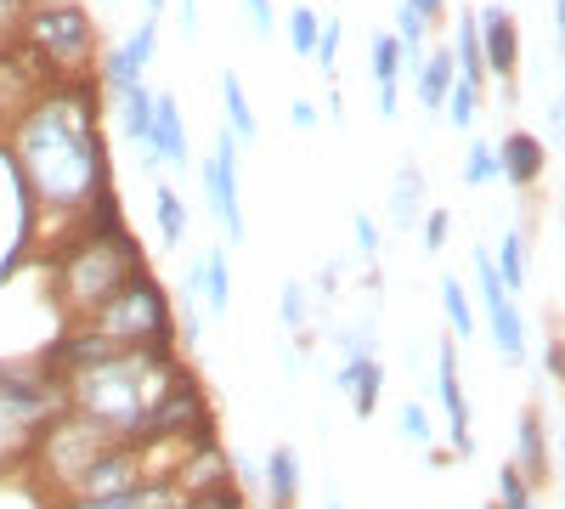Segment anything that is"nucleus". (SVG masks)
Listing matches in <instances>:
<instances>
[{
	"instance_id": "nucleus-31",
	"label": "nucleus",
	"mask_w": 565,
	"mask_h": 509,
	"mask_svg": "<svg viewBox=\"0 0 565 509\" xmlns=\"http://www.w3.org/2000/svg\"><path fill=\"white\" fill-rule=\"evenodd\" d=\"M402 436L413 442V447H430L436 436H430V413H424L418 402H402Z\"/></svg>"
},
{
	"instance_id": "nucleus-1",
	"label": "nucleus",
	"mask_w": 565,
	"mask_h": 509,
	"mask_svg": "<svg viewBox=\"0 0 565 509\" xmlns=\"http://www.w3.org/2000/svg\"><path fill=\"white\" fill-rule=\"evenodd\" d=\"M12 165L34 204L74 215L108 193V148L97 130V91L52 85L12 119Z\"/></svg>"
},
{
	"instance_id": "nucleus-37",
	"label": "nucleus",
	"mask_w": 565,
	"mask_h": 509,
	"mask_svg": "<svg viewBox=\"0 0 565 509\" xmlns=\"http://www.w3.org/2000/svg\"><path fill=\"white\" fill-rule=\"evenodd\" d=\"M289 119H295V130H311V125H317V108H311L306 97H295V103H289Z\"/></svg>"
},
{
	"instance_id": "nucleus-9",
	"label": "nucleus",
	"mask_w": 565,
	"mask_h": 509,
	"mask_svg": "<svg viewBox=\"0 0 565 509\" xmlns=\"http://www.w3.org/2000/svg\"><path fill=\"white\" fill-rule=\"evenodd\" d=\"M436 396H441L447 420H452V447H458V458H469V453H476V436H469V402H463V380H458V346H452V340L441 346Z\"/></svg>"
},
{
	"instance_id": "nucleus-21",
	"label": "nucleus",
	"mask_w": 565,
	"mask_h": 509,
	"mask_svg": "<svg viewBox=\"0 0 565 509\" xmlns=\"http://www.w3.org/2000/svg\"><path fill=\"white\" fill-rule=\"evenodd\" d=\"M514 470H521L532 487L548 481V447H543V420L537 413H521V465Z\"/></svg>"
},
{
	"instance_id": "nucleus-27",
	"label": "nucleus",
	"mask_w": 565,
	"mask_h": 509,
	"mask_svg": "<svg viewBox=\"0 0 565 509\" xmlns=\"http://www.w3.org/2000/svg\"><path fill=\"white\" fill-rule=\"evenodd\" d=\"M463 181H469V188H487V181H498V153H492V142H469V153H463Z\"/></svg>"
},
{
	"instance_id": "nucleus-22",
	"label": "nucleus",
	"mask_w": 565,
	"mask_h": 509,
	"mask_svg": "<svg viewBox=\"0 0 565 509\" xmlns=\"http://www.w3.org/2000/svg\"><path fill=\"white\" fill-rule=\"evenodd\" d=\"M492 266H498V277H503V289H509V295H514V289H526V238H521V233H503Z\"/></svg>"
},
{
	"instance_id": "nucleus-36",
	"label": "nucleus",
	"mask_w": 565,
	"mask_h": 509,
	"mask_svg": "<svg viewBox=\"0 0 565 509\" xmlns=\"http://www.w3.org/2000/svg\"><path fill=\"white\" fill-rule=\"evenodd\" d=\"M29 18V0H0V45H12V34Z\"/></svg>"
},
{
	"instance_id": "nucleus-29",
	"label": "nucleus",
	"mask_w": 565,
	"mask_h": 509,
	"mask_svg": "<svg viewBox=\"0 0 565 509\" xmlns=\"http://www.w3.org/2000/svg\"><path fill=\"white\" fill-rule=\"evenodd\" d=\"M289 45H295V57H311V45H317V12L311 7L289 12Z\"/></svg>"
},
{
	"instance_id": "nucleus-4",
	"label": "nucleus",
	"mask_w": 565,
	"mask_h": 509,
	"mask_svg": "<svg viewBox=\"0 0 565 509\" xmlns=\"http://www.w3.org/2000/svg\"><path fill=\"white\" fill-rule=\"evenodd\" d=\"M199 170H204L210 215L226 226V238L238 244V238L249 233V221H244V193H238V142H232V130H226V125L215 130V153H210Z\"/></svg>"
},
{
	"instance_id": "nucleus-35",
	"label": "nucleus",
	"mask_w": 565,
	"mask_h": 509,
	"mask_svg": "<svg viewBox=\"0 0 565 509\" xmlns=\"http://www.w3.org/2000/svg\"><path fill=\"white\" fill-rule=\"evenodd\" d=\"M306 317H311L306 284H289V289H282V322H289V329H306Z\"/></svg>"
},
{
	"instance_id": "nucleus-11",
	"label": "nucleus",
	"mask_w": 565,
	"mask_h": 509,
	"mask_svg": "<svg viewBox=\"0 0 565 509\" xmlns=\"http://www.w3.org/2000/svg\"><path fill=\"white\" fill-rule=\"evenodd\" d=\"M481 306H487V322H492L498 351H503L509 362H521V357H526V317H521V306H514V295L503 289V295H492V300H481Z\"/></svg>"
},
{
	"instance_id": "nucleus-32",
	"label": "nucleus",
	"mask_w": 565,
	"mask_h": 509,
	"mask_svg": "<svg viewBox=\"0 0 565 509\" xmlns=\"http://www.w3.org/2000/svg\"><path fill=\"white\" fill-rule=\"evenodd\" d=\"M351 233H356V250H362V261H380V221L373 215H351Z\"/></svg>"
},
{
	"instance_id": "nucleus-20",
	"label": "nucleus",
	"mask_w": 565,
	"mask_h": 509,
	"mask_svg": "<svg viewBox=\"0 0 565 509\" xmlns=\"http://www.w3.org/2000/svg\"><path fill=\"white\" fill-rule=\"evenodd\" d=\"M153 215H159V238H164V250H181V244H186V226H193V215H186V199L159 181V188H153Z\"/></svg>"
},
{
	"instance_id": "nucleus-38",
	"label": "nucleus",
	"mask_w": 565,
	"mask_h": 509,
	"mask_svg": "<svg viewBox=\"0 0 565 509\" xmlns=\"http://www.w3.org/2000/svg\"><path fill=\"white\" fill-rule=\"evenodd\" d=\"M199 34V0H181V40Z\"/></svg>"
},
{
	"instance_id": "nucleus-25",
	"label": "nucleus",
	"mask_w": 565,
	"mask_h": 509,
	"mask_svg": "<svg viewBox=\"0 0 565 509\" xmlns=\"http://www.w3.org/2000/svg\"><path fill=\"white\" fill-rule=\"evenodd\" d=\"M340 45H345V23L340 18H322L317 23V45H311V57L322 74H340Z\"/></svg>"
},
{
	"instance_id": "nucleus-42",
	"label": "nucleus",
	"mask_w": 565,
	"mask_h": 509,
	"mask_svg": "<svg viewBox=\"0 0 565 509\" xmlns=\"http://www.w3.org/2000/svg\"><path fill=\"white\" fill-rule=\"evenodd\" d=\"M300 7H311V0H300Z\"/></svg>"
},
{
	"instance_id": "nucleus-26",
	"label": "nucleus",
	"mask_w": 565,
	"mask_h": 509,
	"mask_svg": "<svg viewBox=\"0 0 565 509\" xmlns=\"http://www.w3.org/2000/svg\"><path fill=\"white\" fill-rule=\"evenodd\" d=\"M119 52L136 63V74H148V63H153V52H159V18H141V23H136V34L119 45Z\"/></svg>"
},
{
	"instance_id": "nucleus-13",
	"label": "nucleus",
	"mask_w": 565,
	"mask_h": 509,
	"mask_svg": "<svg viewBox=\"0 0 565 509\" xmlns=\"http://www.w3.org/2000/svg\"><path fill=\"white\" fill-rule=\"evenodd\" d=\"M170 498H175V487H164V481H130L119 492H85L74 509H170Z\"/></svg>"
},
{
	"instance_id": "nucleus-3",
	"label": "nucleus",
	"mask_w": 565,
	"mask_h": 509,
	"mask_svg": "<svg viewBox=\"0 0 565 509\" xmlns=\"http://www.w3.org/2000/svg\"><path fill=\"white\" fill-rule=\"evenodd\" d=\"M23 29H29L34 57L52 74H79L97 57V23H90V12L79 0H45V7H34L23 18Z\"/></svg>"
},
{
	"instance_id": "nucleus-16",
	"label": "nucleus",
	"mask_w": 565,
	"mask_h": 509,
	"mask_svg": "<svg viewBox=\"0 0 565 509\" xmlns=\"http://www.w3.org/2000/svg\"><path fill=\"white\" fill-rule=\"evenodd\" d=\"M266 498H271V509H295L300 503V453L295 447H271V458H266Z\"/></svg>"
},
{
	"instance_id": "nucleus-15",
	"label": "nucleus",
	"mask_w": 565,
	"mask_h": 509,
	"mask_svg": "<svg viewBox=\"0 0 565 509\" xmlns=\"http://www.w3.org/2000/svg\"><path fill=\"white\" fill-rule=\"evenodd\" d=\"M458 79V68H452V52L441 45V52H430L418 68H413V91H418V108L424 114H441V103H447V85Z\"/></svg>"
},
{
	"instance_id": "nucleus-7",
	"label": "nucleus",
	"mask_w": 565,
	"mask_h": 509,
	"mask_svg": "<svg viewBox=\"0 0 565 509\" xmlns=\"http://www.w3.org/2000/svg\"><path fill=\"white\" fill-rule=\"evenodd\" d=\"M148 153L170 170H193V142H186V125H181V103L170 91H153V130H148Z\"/></svg>"
},
{
	"instance_id": "nucleus-41",
	"label": "nucleus",
	"mask_w": 565,
	"mask_h": 509,
	"mask_svg": "<svg viewBox=\"0 0 565 509\" xmlns=\"http://www.w3.org/2000/svg\"><path fill=\"white\" fill-rule=\"evenodd\" d=\"M521 509H537V503H521Z\"/></svg>"
},
{
	"instance_id": "nucleus-24",
	"label": "nucleus",
	"mask_w": 565,
	"mask_h": 509,
	"mask_svg": "<svg viewBox=\"0 0 565 509\" xmlns=\"http://www.w3.org/2000/svg\"><path fill=\"white\" fill-rule=\"evenodd\" d=\"M441 114H447L458 130H476V114H481V91H476V85H463V79H452V85H447V103H441Z\"/></svg>"
},
{
	"instance_id": "nucleus-28",
	"label": "nucleus",
	"mask_w": 565,
	"mask_h": 509,
	"mask_svg": "<svg viewBox=\"0 0 565 509\" xmlns=\"http://www.w3.org/2000/svg\"><path fill=\"white\" fill-rule=\"evenodd\" d=\"M136 79H141V74H136V63L119 52V45H114V52H103V85L114 91V97H119V91H130Z\"/></svg>"
},
{
	"instance_id": "nucleus-30",
	"label": "nucleus",
	"mask_w": 565,
	"mask_h": 509,
	"mask_svg": "<svg viewBox=\"0 0 565 509\" xmlns=\"http://www.w3.org/2000/svg\"><path fill=\"white\" fill-rule=\"evenodd\" d=\"M498 498H503L498 509H521V503H532V481L509 465V470H498Z\"/></svg>"
},
{
	"instance_id": "nucleus-5",
	"label": "nucleus",
	"mask_w": 565,
	"mask_h": 509,
	"mask_svg": "<svg viewBox=\"0 0 565 509\" xmlns=\"http://www.w3.org/2000/svg\"><path fill=\"white\" fill-rule=\"evenodd\" d=\"M476 40H481V63H487V79L498 74L503 85L514 79V68H521V29H514V12L498 7V0H487V7L476 12Z\"/></svg>"
},
{
	"instance_id": "nucleus-6",
	"label": "nucleus",
	"mask_w": 565,
	"mask_h": 509,
	"mask_svg": "<svg viewBox=\"0 0 565 509\" xmlns=\"http://www.w3.org/2000/svg\"><path fill=\"white\" fill-rule=\"evenodd\" d=\"M45 68L34 52H18V45H0V119H18L40 91H45Z\"/></svg>"
},
{
	"instance_id": "nucleus-10",
	"label": "nucleus",
	"mask_w": 565,
	"mask_h": 509,
	"mask_svg": "<svg viewBox=\"0 0 565 509\" xmlns=\"http://www.w3.org/2000/svg\"><path fill=\"white\" fill-rule=\"evenodd\" d=\"M345 396H351V407H356V420H367L373 407H380V385H385V368H380V357H345L340 362V380H334Z\"/></svg>"
},
{
	"instance_id": "nucleus-12",
	"label": "nucleus",
	"mask_w": 565,
	"mask_h": 509,
	"mask_svg": "<svg viewBox=\"0 0 565 509\" xmlns=\"http://www.w3.org/2000/svg\"><path fill=\"white\" fill-rule=\"evenodd\" d=\"M373 91H380V114L385 119H396V85H402V45H396V34H373Z\"/></svg>"
},
{
	"instance_id": "nucleus-19",
	"label": "nucleus",
	"mask_w": 565,
	"mask_h": 509,
	"mask_svg": "<svg viewBox=\"0 0 565 509\" xmlns=\"http://www.w3.org/2000/svg\"><path fill=\"white\" fill-rule=\"evenodd\" d=\"M199 300L210 311H226L232 306V266H226V250H204L199 255Z\"/></svg>"
},
{
	"instance_id": "nucleus-17",
	"label": "nucleus",
	"mask_w": 565,
	"mask_h": 509,
	"mask_svg": "<svg viewBox=\"0 0 565 509\" xmlns=\"http://www.w3.org/2000/svg\"><path fill=\"white\" fill-rule=\"evenodd\" d=\"M221 108H226V130H232V142H255L260 136V119H255V108H249V91H244V79L238 74H221Z\"/></svg>"
},
{
	"instance_id": "nucleus-8",
	"label": "nucleus",
	"mask_w": 565,
	"mask_h": 509,
	"mask_svg": "<svg viewBox=\"0 0 565 509\" xmlns=\"http://www.w3.org/2000/svg\"><path fill=\"white\" fill-rule=\"evenodd\" d=\"M492 153H498V176L509 181V188H537V181H543V165H548L543 136H532V130H509Z\"/></svg>"
},
{
	"instance_id": "nucleus-23",
	"label": "nucleus",
	"mask_w": 565,
	"mask_h": 509,
	"mask_svg": "<svg viewBox=\"0 0 565 509\" xmlns=\"http://www.w3.org/2000/svg\"><path fill=\"white\" fill-rule=\"evenodd\" d=\"M441 311H447V322H452V335H458V340L476 335V311H469V295H463V284H458L452 272L441 277Z\"/></svg>"
},
{
	"instance_id": "nucleus-40",
	"label": "nucleus",
	"mask_w": 565,
	"mask_h": 509,
	"mask_svg": "<svg viewBox=\"0 0 565 509\" xmlns=\"http://www.w3.org/2000/svg\"><path fill=\"white\" fill-rule=\"evenodd\" d=\"M141 7H148V18H159V12L170 7V0H141Z\"/></svg>"
},
{
	"instance_id": "nucleus-34",
	"label": "nucleus",
	"mask_w": 565,
	"mask_h": 509,
	"mask_svg": "<svg viewBox=\"0 0 565 509\" xmlns=\"http://www.w3.org/2000/svg\"><path fill=\"white\" fill-rule=\"evenodd\" d=\"M244 18H249L255 40H271V34H277V12H271V0H244Z\"/></svg>"
},
{
	"instance_id": "nucleus-18",
	"label": "nucleus",
	"mask_w": 565,
	"mask_h": 509,
	"mask_svg": "<svg viewBox=\"0 0 565 509\" xmlns=\"http://www.w3.org/2000/svg\"><path fill=\"white\" fill-rule=\"evenodd\" d=\"M418 215H424V170L418 165H402L396 181H391V226L413 233Z\"/></svg>"
},
{
	"instance_id": "nucleus-14",
	"label": "nucleus",
	"mask_w": 565,
	"mask_h": 509,
	"mask_svg": "<svg viewBox=\"0 0 565 509\" xmlns=\"http://www.w3.org/2000/svg\"><path fill=\"white\" fill-rule=\"evenodd\" d=\"M119 125H125V136L141 148V165H148L153 153H148V130H153V85L148 79H136L130 91H119ZM159 165V159H153Z\"/></svg>"
},
{
	"instance_id": "nucleus-39",
	"label": "nucleus",
	"mask_w": 565,
	"mask_h": 509,
	"mask_svg": "<svg viewBox=\"0 0 565 509\" xmlns=\"http://www.w3.org/2000/svg\"><path fill=\"white\" fill-rule=\"evenodd\" d=\"M407 7H413L418 18H441V7H447V0H407Z\"/></svg>"
},
{
	"instance_id": "nucleus-33",
	"label": "nucleus",
	"mask_w": 565,
	"mask_h": 509,
	"mask_svg": "<svg viewBox=\"0 0 565 509\" xmlns=\"http://www.w3.org/2000/svg\"><path fill=\"white\" fill-rule=\"evenodd\" d=\"M418 221H424V250H441L452 233V210H424Z\"/></svg>"
},
{
	"instance_id": "nucleus-2",
	"label": "nucleus",
	"mask_w": 565,
	"mask_h": 509,
	"mask_svg": "<svg viewBox=\"0 0 565 509\" xmlns=\"http://www.w3.org/2000/svg\"><path fill=\"white\" fill-rule=\"evenodd\" d=\"M97 335L119 340V346H170V300L148 272H130L125 284L97 306Z\"/></svg>"
}]
</instances>
